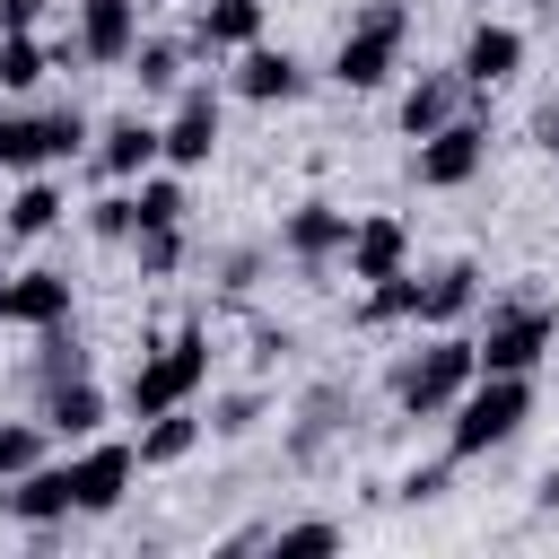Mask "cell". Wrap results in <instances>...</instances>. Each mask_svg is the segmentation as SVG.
Returning a JSON list of instances; mask_svg holds the SVG:
<instances>
[{
	"label": "cell",
	"mask_w": 559,
	"mask_h": 559,
	"mask_svg": "<svg viewBox=\"0 0 559 559\" xmlns=\"http://www.w3.org/2000/svg\"><path fill=\"white\" fill-rule=\"evenodd\" d=\"M524 419H533V376H472L454 393V411H445V454L472 463V454L507 445Z\"/></svg>",
	"instance_id": "cell-1"
},
{
	"label": "cell",
	"mask_w": 559,
	"mask_h": 559,
	"mask_svg": "<svg viewBox=\"0 0 559 559\" xmlns=\"http://www.w3.org/2000/svg\"><path fill=\"white\" fill-rule=\"evenodd\" d=\"M201 384H210V332H201V323H183L175 341H157V349L131 367V393H122V402H131V419H157V411L192 402Z\"/></svg>",
	"instance_id": "cell-2"
},
{
	"label": "cell",
	"mask_w": 559,
	"mask_h": 559,
	"mask_svg": "<svg viewBox=\"0 0 559 559\" xmlns=\"http://www.w3.org/2000/svg\"><path fill=\"white\" fill-rule=\"evenodd\" d=\"M472 376H480L472 341H463V332H437V341H428V349L393 376V402H402L411 419H445V411H454V393H463Z\"/></svg>",
	"instance_id": "cell-3"
},
{
	"label": "cell",
	"mask_w": 559,
	"mask_h": 559,
	"mask_svg": "<svg viewBox=\"0 0 559 559\" xmlns=\"http://www.w3.org/2000/svg\"><path fill=\"white\" fill-rule=\"evenodd\" d=\"M402 35H411V9H402V0L358 9V26H349L341 52H332V79H341V87H384L393 61H402Z\"/></svg>",
	"instance_id": "cell-4"
},
{
	"label": "cell",
	"mask_w": 559,
	"mask_h": 559,
	"mask_svg": "<svg viewBox=\"0 0 559 559\" xmlns=\"http://www.w3.org/2000/svg\"><path fill=\"white\" fill-rule=\"evenodd\" d=\"M550 332H559V314L542 297H515V306L489 314V332L472 341V358H480V376H533L542 349H550Z\"/></svg>",
	"instance_id": "cell-5"
},
{
	"label": "cell",
	"mask_w": 559,
	"mask_h": 559,
	"mask_svg": "<svg viewBox=\"0 0 559 559\" xmlns=\"http://www.w3.org/2000/svg\"><path fill=\"white\" fill-rule=\"evenodd\" d=\"M480 157H489V131H480L472 114H454V122H437V131L419 140V157H411V175H419L428 192H463V183L480 175Z\"/></svg>",
	"instance_id": "cell-6"
},
{
	"label": "cell",
	"mask_w": 559,
	"mask_h": 559,
	"mask_svg": "<svg viewBox=\"0 0 559 559\" xmlns=\"http://www.w3.org/2000/svg\"><path fill=\"white\" fill-rule=\"evenodd\" d=\"M131 472H140V454H131V445H87V437H79V454H70L79 515H114V507H122V489H131Z\"/></svg>",
	"instance_id": "cell-7"
},
{
	"label": "cell",
	"mask_w": 559,
	"mask_h": 559,
	"mask_svg": "<svg viewBox=\"0 0 559 559\" xmlns=\"http://www.w3.org/2000/svg\"><path fill=\"white\" fill-rule=\"evenodd\" d=\"M210 148H218V96H210V87H183L175 122L157 131V157H166V166H210Z\"/></svg>",
	"instance_id": "cell-8"
},
{
	"label": "cell",
	"mask_w": 559,
	"mask_h": 559,
	"mask_svg": "<svg viewBox=\"0 0 559 559\" xmlns=\"http://www.w3.org/2000/svg\"><path fill=\"white\" fill-rule=\"evenodd\" d=\"M402 253H411V227H402V218H384V210H376V218H349V245H341L349 280H367V288H376V280H393V271H402Z\"/></svg>",
	"instance_id": "cell-9"
},
{
	"label": "cell",
	"mask_w": 559,
	"mask_h": 559,
	"mask_svg": "<svg viewBox=\"0 0 559 559\" xmlns=\"http://www.w3.org/2000/svg\"><path fill=\"white\" fill-rule=\"evenodd\" d=\"M140 44V0H79V61H131Z\"/></svg>",
	"instance_id": "cell-10"
},
{
	"label": "cell",
	"mask_w": 559,
	"mask_h": 559,
	"mask_svg": "<svg viewBox=\"0 0 559 559\" xmlns=\"http://www.w3.org/2000/svg\"><path fill=\"white\" fill-rule=\"evenodd\" d=\"M515 70H524V35L480 17V26L463 35V61H454V79H463V87H507Z\"/></svg>",
	"instance_id": "cell-11"
},
{
	"label": "cell",
	"mask_w": 559,
	"mask_h": 559,
	"mask_svg": "<svg viewBox=\"0 0 559 559\" xmlns=\"http://www.w3.org/2000/svg\"><path fill=\"white\" fill-rule=\"evenodd\" d=\"M0 323H26V332L70 323V271H17L0 288Z\"/></svg>",
	"instance_id": "cell-12"
},
{
	"label": "cell",
	"mask_w": 559,
	"mask_h": 559,
	"mask_svg": "<svg viewBox=\"0 0 559 559\" xmlns=\"http://www.w3.org/2000/svg\"><path fill=\"white\" fill-rule=\"evenodd\" d=\"M9 515H17V524H61V515H79L70 463H26V472L9 480Z\"/></svg>",
	"instance_id": "cell-13"
},
{
	"label": "cell",
	"mask_w": 559,
	"mask_h": 559,
	"mask_svg": "<svg viewBox=\"0 0 559 559\" xmlns=\"http://www.w3.org/2000/svg\"><path fill=\"white\" fill-rule=\"evenodd\" d=\"M280 245L314 271V262H332L341 245H349V210H332V201H306V210H288V227H280Z\"/></svg>",
	"instance_id": "cell-14"
},
{
	"label": "cell",
	"mask_w": 559,
	"mask_h": 559,
	"mask_svg": "<svg viewBox=\"0 0 559 559\" xmlns=\"http://www.w3.org/2000/svg\"><path fill=\"white\" fill-rule=\"evenodd\" d=\"M306 87V70L288 61V52H271V44H245V61H236V96H253V105H288Z\"/></svg>",
	"instance_id": "cell-15"
},
{
	"label": "cell",
	"mask_w": 559,
	"mask_h": 559,
	"mask_svg": "<svg viewBox=\"0 0 559 559\" xmlns=\"http://www.w3.org/2000/svg\"><path fill=\"white\" fill-rule=\"evenodd\" d=\"M472 297H480V262H445L437 280H419V306H411V323H437V332H445V323H454Z\"/></svg>",
	"instance_id": "cell-16"
},
{
	"label": "cell",
	"mask_w": 559,
	"mask_h": 559,
	"mask_svg": "<svg viewBox=\"0 0 559 559\" xmlns=\"http://www.w3.org/2000/svg\"><path fill=\"white\" fill-rule=\"evenodd\" d=\"M96 419H105V393H96L87 376H52V393H44V428H52V437H96Z\"/></svg>",
	"instance_id": "cell-17"
},
{
	"label": "cell",
	"mask_w": 559,
	"mask_h": 559,
	"mask_svg": "<svg viewBox=\"0 0 559 559\" xmlns=\"http://www.w3.org/2000/svg\"><path fill=\"white\" fill-rule=\"evenodd\" d=\"M454 96H463V79H454V70L411 79V96H402V131H411V140H428L437 122H454Z\"/></svg>",
	"instance_id": "cell-18"
},
{
	"label": "cell",
	"mask_w": 559,
	"mask_h": 559,
	"mask_svg": "<svg viewBox=\"0 0 559 559\" xmlns=\"http://www.w3.org/2000/svg\"><path fill=\"white\" fill-rule=\"evenodd\" d=\"M96 166H105V175H148V166H157V122H140V114L105 122V148H96Z\"/></svg>",
	"instance_id": "cell-19"
},
{
	"label": "cell",
	"mask_w": 559,
	"mask_h": 559,
	"mask_svg": "<svg viewBox=\"0 0 559 559\" xmlns=\"http://www.w3.org/2000/svg\"><path fill=\"white\" fill-rule=\"evenodd\" d=\"M201 44H210V52L262 44V0H201Z\"/></svg>",
	"instance_id": "cell-20"
},
{
	"label": "cell",
	"mask_w": 559,
	"mask_h": 559,
	"mask_svg": "<svg viewBox=\"0 0 559 559\" xmlns=\"http://www.w3.org/2000/svg\"><path fill=\"white\" fill-rule=\"evenodd\" d=\"M201 437H210V428H201V419H192V411L175 402V411H157V419L140 428V445H131V454H140V463H183V454H192Z\"/></svg>",
	"instance_id": "cell-21"
},
{
	"label": "cell",
	"mask_w": 559,
	"mask_h": 559,
	"mask_svg": "<svg viewBox=\"0 0 559 559\" xmlns=\"http://www.w3.org/2000/svg\"><path fill=\"white\" fill-rule=\"evenodd\" d=\"M52 218H61V183H44V175L17 183V201H9V236H44Z\"/></svg>",
	"instance_id": "cell-22"
},
{
	"label": "cell",
	"mask_w": 559,
	"mask_h": 559,
	"mask_svg": "<svg viewBox=\"0 0 559 559\" xmlns=\"http://www.w3.org/2000/svg\"><path fill=\"white\" fill-rule=\"evenodd\" d=\"M44 70H52V52H44L35 35H0V87H9V96H26Z\"/></svg>",
	"instance_id": "cell-23"
},
{
	"label": "cell",
	"mask_w": 559,
	"mask_h": 559,
	"mask_svg": "<svg viewBox=\"0 0 559 559\" xmlns=\"http://www.w3.org/2000/svg\"><path fill=\"white\" fill-rule=\"evenodd\" d=\"M131 210H140V227H183V183L175 175H140Z\"/></svg>",
	"instance_id": "cell-24"
},
{
	"label": "cell",
	"mask_w": 559,
	"mask_h": 559,
	"mask_svg": "<svg viewBox=\"0 0 559 559\" xmlns=\"http://www.w3.org/2000/svg\"><path fill=\"white\" fill-rule=\"evenodd\" d=\"M131 253H140V280H166L183 262V227H131Z\"/></svg>",
	"instance_id": "cell-25"
},
{
	"label": "cell",
	"mask_w": 559,
	"mask_h": 559,
	"mask_svg": "<svg viewBox=\"0 0 559 559\" xmlns=\"http://www.w3.org/2000/svg\"><path fill=\"white\" fill-rule=\"evenodd\" d=\"M35 148H44V166L52 157H79L87 148V122L79 114H35Z\"/></svg>",
	"instance_id": "cell-26"
},
{
	"label": "cell",
	"mask_w": 559,
	"mask_h": 559,
	"mask_svg": "<svg viewBox=\"0 0 559 559\" xmlns=\"http://www.w3.org/2000/svg\"><path fill=\"white\" fill-rule=\"evenodd\" d=\"M271 550H280V559H314V550H341V524H323V515H314V524H280V533H271Z\"/></svg>",
	"instance_id": "cell-27"
},
{
	"label": "cell",
	"mask_w": 559,
	"mask_h": 559,
	"mask_svg": "<svg viewBox=\"0 0 559 559\" xmlns=\"http://www.w3.org/2000/svg\"><path fill=\"white\" fill-rule=\"evenodd\" d=\"M131 61H140V70H131L140 87H175V79H183V44H131Z\"/></svg>",
	"instance_id": "cell-28"
},
{
	"label": "cell",
	"mask_w": 559,
	"mask_h": 559,
	"mask_svg": "<svg viewBox=\"0 0 559 559\" xmlns=\"http://www.w3.org/2000/svg\"><path fill=\"white\" fill-rule=\"evenodd\" d=\"M26 463H44V428H26V419H9V428H0V480H17Z\"/></svg>",
	"instance_id": "cell-29"
},
{
	"label": "cell",
	"mask_w": 559,
	"mask_h": 559,
	"mask_svg": "<svg viewBox=\"0 0 559 559\" xmlns=\"http://www.w3.org/2000/svg\"><path fill=\"white\" fill-rule=\"evenodd\" d=\"M0 166H44V148H35V114H0Z\"/></svg>",
	"instance_id": "cell-30"
},
{
	"label": "cell",
	"mask_w": 559,
	"mask_h": 559,
	"mask_svg": "<svg viewBox=\"0 0 559 559\" xmlns=\"http://www.w3.org/2000/svg\"><path fill=\"white\" fill-rule=\"evenodd\" d=\"M87 227H96V236H105V245H122V236H131V227H140V210H131V192H105V201H96V210H87Z\"/></svg>",
	"instance_id": "cell-31"
},
{
	"label": "cell",
	"mask_w": 559,
	"mask_h": 559,
	"mask_svg": "<svg viewBox=\"0 0 559 559\" xmlns=\"http://www.w3.org/2000/svg\"><path fill=\"white\" fill-rule=\"evenodd\" d=\"M253 419H262V393H227V402H218V411H210L201 428H210V437H245Z\"/></svg>",
	"instance_id": "cell-32"
},
{
	"label": "cell",
	"mask_w": 559,
	"mask_h": 559,
	"mask_svg": "<svg viewBox=\"0 0 559 559\" xmlns=\"http://www.w3.org/2000/svg\"><path fill=\"white\" fill-rule=\"evenodd\" d=\"M445 480H454V454H445V463H419V472H402V498H411V507H428V498H445Z\"/></svg>",
	"instance_id": "cell-33"
},
{
	"label": "cell",
	"mask_w": 559,
	"mask_h": 559,
	"mask_svg": "<svg viewBox=\"0 0 559 559\" xmlns=\"http://www.w3.org/2000/svg\"><path fill=\"white\" fill-rule=\"evenodd\" d=\"M44 17V0H0V35H26Z\"/></svg>",
	"instance_id": "cell-34"
},
{
	"label": "cell",
	"mask_w": 559,
	"mask_h": 559,
	"mask_svg": "<svg viewBox=\"0 0 559 559\" xmlns=\"http://www.w3.org/2000/svg\"><path fill=\"white\" fill-rule=\"evenodd\" d=\"M533 140H542V148L559 157V105H542V122H533Z\"/></svg>",
	"instance_id": "cell-35"
},
{
	"label": "cell",
	"mask_w": 559,
	"mask_h": 559,
	"mask_svg": "<svg viewBox=\"0 0 559 559\" xmlns=\"http://www.w3.org/2000/svg\"><path fill=\"white\" fill-rule=\"evenodd\" d=\"M542 507H559V472H550V480H542Z\"/></svg>",
	"instance_id": "cell-36"
}]
</instances>
